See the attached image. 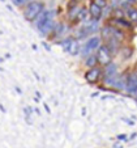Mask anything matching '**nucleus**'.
Masks as SVG:
<instances>
[{"instance_id": "nucleus-15", "label": "nucleus", "mask_w": 137, "mask_h": 148, "mask_svg": "<svg viewBox=\"0 0 137 148\" xmlns=\"http://www.w3.org/2000/svg\"><path fill=\"white\" fill-rule=\"evenodd\" d=\"M125 17L134 26H137V7L131 5L128 9H125Z\"/></svg>"}, {"instance_id": "nucleus-13", "label": "nucleus", "mask_w": 137, "mask_h": 148, "mask_svg": "<svg viewBox=\"0 0 137 148\" xmlns=\"http://www.w3.org/2000/svg\"><path fill=\"white\" fill-rule=\"evenodd\" d=\"M102 70H103V77H107V76H114V75H116V73H119L117 64L116 63H114V62H111V63H109V64L103 66Z\"/></svg>"}, {"instance_id": "nucleus-2", "label": "nucleus", "mask_w": 137, "mask_h": 148, "mask_svg": "<svg viewBox=\"0 0 137 148\" xmlns=\"http://www.w3.org/2000/svg\"><path fill=\"white\" fill-rule=\"evenodd\" d=\"M81 7L82 5L80 4V0H69L67 3V20L71 26L78 25L77 16L80 13Z\"/></svg>"}, {"instance_id": "nucleus-8", "label": "nucleus", "mask_w": 137, "mask_h": 148, "mask_svg": "<svg viewBox=\"0 0 137 148\" xmlns=\"http://www.w3.org/2000/svg\"><path fill=\"white\" fill-rule=\"evenodd\" d=\"M55 16H56V11H54V9H45L42 13L37 17L35 21H34V24H35V28L39 30V29L42 28L45 24H47L48 21H52V20H55Z\"/></svg>"}, {"instance_id": "nucleus-17", "label": "nucleus", "mask_w": 137, "mask_h": 148, "mask_svg": "<svg viewBox=\"0 0 137 148\" xmlns=\"http://www.w3.org/2000/svg\"><path fill=\"white\" fill-rule=\"evenodd\" d=\"M93 3H95L98 7H101V8H103V9H106L107 7L110 5V3H109V0H92Z\"/></svg>"}, {"instance_id": "nucleus-20", "label": "nucleus", "mask_w": 137, "mask_h": 148, "mask_svg": "<svg viewBox=\"0 0 137 148\" xmlns=\"http://www.w3.org/2000/svg\"><path fill=\"white\" fill-rule=\"evenodd\" d=\"M121 119L124 121L125 123H128V125H131V126H133L134 125V121H131V119H125V118H121Z\"/></svg>"}, {"instance_id": "nucleus-9", "label": "nucleus", "mask_w": 137, "mask_h": 148, "mask_svg": "<svg viewBox=\"0 0 137 148\" xmlns=\"http://www.w3.org/2000/svg\"><path fill=\"white\" fill-rule=\"evenodd\" d=\"M89 16L92 20L94 21H101L103 18V8L98 7L95 3H90L89 4Z\"/></svg>"}, {"instance_id": "nucleus-1", "label": "nucleus", "mask_w": 137, "mask_h": 148, "mask_svg": "<svg viewBox=\"0 0 137 148\" xmlns=\"http://www.w3.org/2000/svg\"><path fill=\"white\" fill-rule=\"evenodd\" d=\"M45 11V3L41 0H33L30 3H28L24 8V18L29 23H34L37 20V17Z\"/></svg>"}, {"instance_id": "nucleus-19", "label": "nucleus", "mask_w": 137, "mask_h": 148, "mask_svg": "<svg viewBox=\"0 0 137 148\" xmlns=\"http://www.w3.org/2000/svg\"><path fill=\"white\" fill-rule=\"evenodd\" d=\"M117 139L119 140H128V136H127L125 134H120V135H117Z\"/></svg>"}, {"instance_id": "nucleus-4", "label": "nucleus", "mask_w": 137, "mask_h": 148, "mask_svg": "<svg viewBox=\"0 0 137 148\" xmlns=\"http://www.w3.org/2000/svg\"><path fill=\"white\" fill-rule=\"evenodd\" d=\"M84 77L87 84L97 85V84L102 83V80H103V70H102L101 66L94 68H87L86 72L84 73Z\"/></svg>"}, {"instance_id": "nucleus-22", "label": "nucleus", "mask_w": 137, "mask_h": 148, "mask_svg": "<svg viewBox=\"0 0 137 148\" xmlns=\"http://www.w3.org/2000/svg\"><path fill=\"white\" fill-rule=\"evenodd\" d=\"M137 136V132H133L131 136H128V140H134V138Z\"/></svg>"}, {"instance_id": "nucleus-16", "label": "nucleus", "mask_w": 137, "mask_h": 148, "mask_svg": "<svg viewBox=\"0 0 137 148\" xmlns=\"http://www.w3.org/2000/svg\"><path fill=\"white\" fill-rule=\"evenodd\" d=\"M89 18H90V16H89V8H86L85 5H82L81 9H80V13H78V16H77L78 24L85 23V21H87Z\"/></svg>"}, {"instance_id": "nucleus-7", "label": "nucleus", "mask_w": 137, "mask_h": 148, "mask_svg": "<svg viewBox=\"0 0 137 148\" xmlns=\"http://www.w3.org/2000/svg\"><path fill=\"white\" fill-rule=\"evenodd\" d=\"M95 54H97V58H98V62H99V66H101V67L111 63L112 59H114L112 53L107 49V46L104 45V43H102V45L99 46V49L95 51Z\"/></svg>"}, {"instance_id": "nucleus-11", "label": "nucleus", "mask_w": 137, "mask_h": 148, "mask_svg": "<svg viewBox=\"0 0 137 148\" xmlns=\"http://www.w3.org/2000/svg\"><path fill=\"white\" fill-rule=\"evenodd\" d=\"M81 47L82 46L80 45V42H78L76 38H73V41L71 42V45L68 46V49L65 51H67L71 56H77L81 54Z\"/></svg>"}, {"instance_id": "nucleus-23", "label": "nucleus", "mask_w": 137, "mask_h": 148, "mask_svg": "<svg viewBox=\"0 0 137 148\" xmlns=\"http://www.w3.org/2000/svg\"><path fill=\"white\" fill-rule=\"evenodd\" d=\"M43 46H45V47H46V49H47V50H48V51H50V50H51V49H50V46H48V45H47V43H43Z\"/></svg>"}, {"instance_id": "nucleus-24", "label": "nucleus", "mask_w": 137, "mask_h": 148, "mask_svg": "<svg viewBox=\"0 0 137 148\" xmlns=\"http://www.w3.org/2000/svg\"><path fill=\"white\" fill-rule=\"evenodd\" d=\"M45 109H46V110H47V113H51L50 108H48V106H47V105H45Z\"/></svg>"}, {"instance_id": "nucleus-14", "label": "nucleus", "mask_w": 137, "mask_h": 148, "mask_svg": "<svg viewBox=\"0 0 137 148\" xmlns=\"http://www.w3.org/2000/svg\"><path fill=\"white\" fill-rule=\"evenodd\" d=\"M133 51H134V50H133V47H132V46H129V45H123L117 55H120L123 60H128V59L132 58V55H133Z\"/></svg>"}, {"instance_id": "nucleus-12", "label": "nucleus", "mask_w": 137, "mask_h": 148, "mask_svg": "<svg viewBox=\"0 0 137 148\" xmlns=\"http://www.w3.org/2000/svg\"><path fill=\"white\" fill-rule=\"evenodd\" d=\"M84 66H85L86 68L98 67V66H99V62H98L97 54H95V53H92V54H89L87 56H85V58H84Z\"/></svg>"}, {"instance_id": "nucleus-18", "label": "nucleus", "mask_w": 137, "mask_h": 148, "mask_svg": "<svg viewBox=\"0 0 137 148\" xmlns=\"http://www.w3.org/2000/svg\"><path fill=\"white\" fill-rule=\"evenodd\" d=\"M33 0H12V3L17 7H22V5H26L28 3H30Z\"/></svg>"}, {"instance_id": "nucleus-6", "label": "nucleus", "mask_w": 137, "mask_h": 148, "mask_svg": "<svg viewBox=\"0 0 137 148\" xmlns=\"http://www.w3.org/2000/svg\"><path fill=\"white\" fill-rule=\"evenodd\" d=\"M71 29V25L69 24H65L63 21H59V23L55 24V28H54L52 33L50 34L48 39H52V41L56 42V39H63L67 37L68 32Z\"/></svg>"}, {"instance_id": "nucleus-21", "label": "nucleus", "mask_w": 137, "mask_h": 148, "mask_svg": "<svg viewBox=\"0 0 137 148\" xmlns=\"http://www.w3.org/2000/svg\"><path fill=\"white\" fill-rule=\"evenodd\" d=\"M125 1H127V3H129L131 5H136V4H137V0H125Z\"/></svg>"}, {"instance_id": "nucleus-5", "label": "nucleus", "mask_w": 137, "mask_h": 148, "mask_svg": "<svg viewBox=\"0 0 137 148\" xmlns=\"http://www.w3.org/2000/svg\"><path fill=\"white\" fill-rule=\"evenodd\" d=\"M125 92L137 97V68L125 73Z\"/></svg>"}, {"instance_id": "nucleus-3", "label": "nucleus", "mask_w": 137, "mask_h": 148, "mask_svg": "<svg viewBox=\"0 0 137 148\" xmlns=\"http://www.w3.org/2000/svg\"><path fill=\"white\" fill-rule=\"evenodd\" d=\"M102 43H103V41H102L101 36H92V37H89V38L85 41L84 45H82V47H81V55L85 58V56H87L89 54L97 51Z\"/></svg>"}, {"instance_id": "nucleus-10", "label": "nucleus", "mask_w": 137, "mask_h": 148, "mask_svg": "<svg viewBox=\"0 0 137 148\" xmlns=\"http://www.w3.org/2000/svg\"><path fill=\"white\" fill-rule=\"evenodd\" d=\"M104 45L107 46V49H109L110 51H111L112 53V55H117V54H119V51H120V49H121V46L124 45V43H121L120 41H117L116 38H114V37H112V38H110V39H107L106 42H103Z\"/></svg>"}]
</instances>
